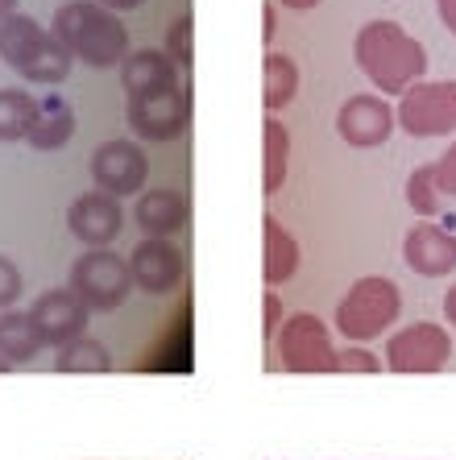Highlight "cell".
<instances>
[{
    "instance_id": "obj_28",
    "label": "cell",
    "mask_w": 456,
    "mask_h": 460,
    "mask_svg": "<svg viewBox=\"0 0 456 460\" xmlns=\"http://www.w3.org/2000/svg\"><path fill=\"white\" fill-rule=\"evenodd\" d=\"M22 295H25V279H22V270H17V266L9 261V257L0 253V311H13Z\"/></svg>"
},
{
    "instance_id": "obj_10",
    "label": "cell",
    "mask_w": 456,
    "mask_h": 460,
    "mask_svg": "<svg viewBox=\"0 0 456 460\" xmlns=\"http://www.w3.org/2000/svg\"><path fill=\"white\" fill-rule=\"evenodd\" d=\"M146 179H149V158L138 141L112 137L92 150V182H96V191L125 199V195L146 191Z\"/></svg>"
},
{
    "instance_id": "obj_22",
    "label": "cell",
    "mask_w": 456,
    "mask_h": 460,
    "mask_svg": "<svg viewBox=\"0 0 456 460\" xmlns=\"http://www.w3.org/2000/svg\"><path fill=\"white\" fill-rule=\"evenodd\" d=\"M46 344L42 336H38V328H33L30 311H0V357L17 369V365L33 361V357L42 353Z\"/></svg>"
},
{
    "instance_id": "obj_37",
    "label": "cell",
    "mask_w": 456,
    "mask_h": 460,
    "mask_svg": "<svg viewBox=\"0 0 456 460\" xmlns=\"http://www.w3.org/2000/svg\"><path fill=\"white\" fill-rule=\"evenodd\" d=\"M0 374H13V365L4 361V357H0Z\"/></svg>"
},
{
    "instance_id": "obj_14",
    "label": "cell",
    "mask_w": 456,
    "mask_h": 460,
    "mask_svg": "<svg viewBox=\"0 0 456 460\" xmlns=\"http://www.w3.org/2000/svg\"><path fill=\"white\" fill-rule=\"evenodd\" d=\"M67 228L87 249H112V241L125 228V208H121L117 195H108V191L75 195L71 208H67Z\"/></svg>"
},
{
    "instance_id": "obj_17",
    "label": "cell",
    "mask_w": 456,
    "mask_h": 460,
    "mask_svg": "<svg viewBox=\"0 0 456 460\" xmlns=\"http://www.w3.org/2000/svg\"><path fill=\"white\" fill-rule=\"evenodd\" d=\"M183 71L170 63L166 50H129L121 63V87L125 96H149V92H166V87L183 84Z\"/></svg>"
},
{
    "instance_id": "obj_30",
    "label": "cell",
    "mask_w": 456,
    "mask_h": 460,
    "mask_svg": "<svg viewBox=\"0 0 456 460\" xmlns=\"http://www.w3.org/2000/svg\"><path fill=\"white\" fill-rule=\"evenodd\" d=\"M435 182H440V191L456 199V141L440 154V162H435Z\"/></svg>"
},
{
    "instance_id": "obj_33",
    "label": "cell",
    "mask_w": 456,
    "mask_h": 460,
    "mask_svg": "<svg viewBox=\"0 0 456 460\" xmlns=\"http://www.w3.org/2000/svg\"><path fill=\"white\" fill-rule=\"evenodd\" d=\"M96 4H104L108 13H133V9H141L146 0H96Z\"/></svg>"
},
{
    "instance_id": "obj_23",
    "label": "cell",
    "mask_w": 456,
    "mask_h": 460,
    "mask_svg": "<svg viewBox=\"0 0 456 460\" xmlns=\"http://www.w3.org/2000/svg\"><path fill=\"white\" fill-rule=\"evenodd\" d=\"M108 369H112V353L96 336H79L54 353V374H108Z\"/></svg>"
},
{
    "instance_id": "obj_5",
    "label": "cell",
    "mask_w": 456,
    "mask_h": 460,
    "mask_svg": "<svg viewBox=\"0 0 456 460\" xmlns=\"http://www.w3.org/2000/svg\"><path fill=\"white\" fill-rule=\"evenodd\" d=\"M274 357L287 374H336V344L316 311H295L274 336Z\"/></svg>"
},
{
    "instance_id": "obj_19",
    "label": "cell",
    "mask_w": 456,
    "mask_h": 460,
    "mask_svg": "<svg viewBox=\"0 0 456 460\" xmlns=\"http://www.w3.org/2000/svg\"><path fill=\"white\" fill-rule=\"evenodd\" d=\"M299 87H303V71L291 54L282 50H265L262 58V92H265V108H270V117H278L287 104H295Z\"/></svg>"
},
{
    "instance_id": "obj_34",
    "label": "cell",
    "mask_w": 456,
    "mask_h": 460,
    "mask_svg": "<svg viewBox=\"0 0 456 460\" xmlns=\"http://www.w3.org/2000/svg\"><path fill=\"white\" fill-rule=\"evenodd\" d=\"M444 320H448V328L456 332V282L444 290Z\"/></svg>"
},
{
    "instance_id": "obj_26",
    "label": "cell",
    "mask_w": 456,
    "mask_h": 460,
    "mask_svg": "<svg viewBox=\"0 0 456 460\" xmlns=\"http://www.w3.org/2000/svg\"><path fill=\"white\" fill-rule=\"evenodd\" d=\"M162 50L170 54V63L179 66V71H192V17H179V22L170 25Z\"/></svg>"
},
{
    "instance_id": "obj_11",
    "label": "cell",
    "mask_w": 456,
    "mask_h": 460,
    "mask_svg": "<svg viewBox=\"0 0 456 460\" xmlns=\"http://www.w3.org/2000/svg\"><path fill=\"white\" fill-rule=\"evenodd\" d=\"M30 320L33 328H38V336H42L46 349H63V344L79 341V336H87V323H92V307H87L79 295H75L71 287H54V290H42L38 299L30 303Z\"/></svg>"
},
{
    "instance_id": "obj_9",
    "label": "cell",
    "mask_w": 456,
    "mask_h": 460,
    "mask_svg": "<svg viewBox=\"0 0 456 460\" xmlns=\"http://www.w3.org/2000/svg\"><path fill=\"white\" fill-rule=\"evenodd\" d=\"M125 120L141 141H174L192 125V87L174 84L166 92H149V96H129Z\"/></svg>"
},
{
    "instance_id": "obj_13",
    "label": "cell",
    "mask_w": 456,
    "mask_h": 460,
    "mask_svg": "<svg viewBox=\"0 0 456 460\" xmlns=\"http://www.w3.org/2000/svg\"><path fill=\"white\" fill-rule=\"evenodd\" d=\"M183 274H187L183 249L174 245V241H166V236H146V241H138V249L129 253V279H133V287H138L141 295L162 299V295H170V290L179 287Z\"/></svg>"
},
{
    "instance_id": "obj_32",
    "label": "cell",
    "mask_w": 456,
    "mask_h": 460,
    "mask_svg": "<svg viewBox=\"0 0 456 460\" xmlns=\"http://www.w3.org/2000/svg\"><path fill=\"white\" fill-rule=\"evenodd\" d=\"M262 38H265V46L274 42V33H278V13H274V0H270V4H265V13H262Z\"/></svg>"
},
{
    "instance_id": "obj_8",
    "label": "cell",
    "mask_w": 456,
    "mask_h": 460,
    "mask_svg": "<svg viewBox=\"0 0 456 460\" xmlns=\"http://www.w3.org/2000/svg\"><path fill=\"white\" fill-rule=\"evenodd\" d=\"M382 361L390 374H440L452 361V332L432 320L407 323L386 341Z\"/></svg>"
},
{
    "instance_id": "obj_27",
    "label": "cell",
    "mask_w": 456,
    "mask_h": 460,
    "mask_svg": "<svg viewBox=\"0 0 456 460\" xmlns=\"http://www.w3.org/2000/svg\"><path fill=\"white\" fill-rule=\"evenodd\" d=\"M386 361L361 349V344H349V349H336V374H382Z\"/></svg>"
},
{
    "instance_id": "obj_20",
    "label": "cell",
    "mask_w": 456,
    "mask_h": 460,
    "mask_svg": "<svg viewBox=\"0 0 456 460\" xmlns=\"http://www.w3.org/2000/svg\"><path fill=\"white\" fill-rule=\"evenodd\" d=\"M71 137H75V108L63 96L38 100V117H33V128L25 141H30L33 150L54 154V150H63Z\"/></svg>"
},
{
    "instance_id": "obj_36",
    "label": "cell",
    "mask_w": 456,
    "mask_h": 460,
    "mask_svg": "<svg viewBox=\"0 0 456 460\" xmlns=\"http://www.w3.org/2000/svg\"><path fill=\"white\" fill-rule=\"evenodd\" d=\"M13 13H17V0H0V22H4V17H13Z\"/></svg>"
},
{
    "instance_id": "obj_31",
    "label": "cell",
    "mask_w": 456,
    "mask_h": 460,
    "mask_svg": "<svg viewBox=\"0 0 456 460\" xmlns=\"http://www.w3.org/2000/svg\"><path fill=\"white\" fill-rule=\"evenodd\" d=\"M435 9H440V22H444V30L456 38V0H435Z\"/></svg>"
},
{
    "instance_id": "obj_29",
    "label": "cell",
    "mask_w": 456,
    "mask_h": 460,
    "mask_svg": "<svg viewBox=\"0 0 456 460\" xmlns=\"http://www.w3.org/2000/svg\"><path fill=\"white\" fill-rule=\"evenodd\" d=\"M282 320H287V311H282V299H278L274 290H265L262 295V336L270 344H274L278 328H282Z\"/></svg>"
},
{
    "instance_id": "obj_18",
    "label": "cell",
    "mask_w": 456,
    "mask_h": 460,
    "mask_svg": "<svg viewBox=\"0 0 456 460\" xmlns=\"http://www.w3.org/2000/svg\"><path fill=\"white\" fill-rule=\"evenodd\" d=\"M262 233H265V261H262V274H265V287L274 290L282 282H291L303 270V249L299 241L282 228L278 216H265L262 220Z\"/></svg>"
},
{
    "instance_id": "obj_24",
    "label": "cell",
    "mask_w": 456,
    "mask_h": 460,
    "mask_svg": "<svg viewBox=\"0 0 456 460\" xmlns=\"http://www.w3.org/2000/svg\"><path fill=\"white\" fill-rule=\"evenodd\" d=\"M38 117V100L25 87H0V141H25Z\"/></svg>"
},
{
    "instance_id": "obj_1",
    "label": "cell",
    "mask_w": 456,
    "mask_h": 460,
    "mask_svg": "<svg viewBox=\"0 0 456 460\" xmlns=\"http://www.w3.org/2000/svg\"><path fill=\"white\" fill-rule=\"evenodd\" d=\"M353 63L378 96H403L427 79V46L390 17H373L353 38Z\"/></svg>"
},
{
    "instance_id": "obj_7",
    "label": "cell",
    "mask_w": 456,
    "mask_h": 460,
    "mask_svg": "<svg viewBox=\"0 0 456 460\" xmlns=\"http://www.w3.org/2000/svg\"><path fill=\"white\" fill-rule=\"evenodd\" d=\"M129 257L112 253V249H87L75 257L71 266V290L92 307V315L117 311L129 299Z\"/></svg>"
},
{
    "instance_id": "obj_6",
    "label": "cell",
    "mask_w": 456,
    "mask_h": 460,
    "mask_svg": "<svg viewBox=\"0 0 456 460\" xmlns=\"http://www.w3.org/2000/svg\"><path fill=\"white\" fill-rule=\"evenodd\" d=\"M394 125L407 137H448L456 133V79H424L398 96Z\"/></svg>"
},
{
    "instance_id": "obj_15",
    "label": "cell",
    "mask_w": 456,
    "mask_h": 460,
    "mask_svg": "<svg viewBox=\"0 0 456 460\" xmlns=\"http://www.w3.org/2000/svg\"><path fill=\"white\" fill-rule=\"evenodd\" d=\"M403 261L419 279H448L456 270V233L435 220H419L403 236Z\"/></svg>"
},
{
    "instance_id": "obj_4",
    "label": "cell",
    "mask_w": 456,
    "mask_h": 460,
    "mask_svg": "<svg viewBox=\"0 0 456 460\" xmlns=\"http://www.w3.org/2000/svg\"><path fill=\"white\" fill-rule=\"evenodd\" d=\"M403 315V290L398 282H390L386 274H365L357 279L344 299L336 303V315H332V328H336L344 341L365 344L386 336Z\"/></svg>"
},
{
    "instance_id": "obj_16",
    "label": "cell",
    "mask_w": 456,
    "mask_h": 460,
    "mask_svg": "<svg viewBox=\"0 0 456 460\" xmlns=\"http://www.w3.org/2000/svg\"><path fill=\"white\" fill-rule=\"evenodd\" d=\"M192 220V204L187 195L174 191V187H154V191H141L138 204H133V225L146 236H174L187 228Z\"/></svg>"
},
{
    "instance_id": "obj_12",
    "label": "cell",
    "mask_w": 456,
    "mask_h": 460,
    "mask_svg": "<svg viewBox=\"0 0 456 460\" xmlns=\"http://www.w3.org/2000/svg\"><path fill=\"white\" fill-rule=\"evenodd\" d=\"M336 133L353 150H378L394 133V108L386 96L373 92H357L336 108Z\"/></svg>"
},
{
    "instance_id": "obj_35",
    "label": "cell",
    "mask_w": 456,
    "mask_h": 460,
    "mask_svg": "<svg viewBox=\"0 0 456 460\" xmlns=\"http://www.w3.org/2000/svg\"><path fill=\"white\" fill-rule=\"evenodd\" d=\"M282 9H291V13H311L319 4V0H278Z\"/></svg>"
},
{
    "instance_id": "obj_2",
    "label": "cell",
    "mask_w": 456,
    "mask_h": 460,
    "mask_svg": "<svg viewBox=\"0 0 456 460\" xmlns=\"http://www.w3.org/2000/svg\"><path fill=\"white\" fill-rule=\"evenodd\" d=\"M54 38L92 71H112L129 58V30L121 13H108L96 0H67L54 9Z\"/></svg>"
},
{
    "instance_id": "obj_3",
    "label": "cell",
    "mask_w": 456,
    "mask_h": 460,
    "mask_svg": "<svg viewBox=\"0 0 456 460\" xmlns=\"http://www.w3.org/2000/svg\"><path fill=\"white\" fill-rule=\"evenodd\" d=\"M0 63L13 66L25 84L58 87L71 75L75 54L54 38V30L33 22L30 13H13L0 22Z\"/></svg>"
},
{
    "instance_id": "obj_25",
    "label": "cell",
    "mask_w": 456,
    "mask_h": 460,
    "mask_svg": "<svg viewBox=\"0 0 456 460\" xmlns=\"http://www.w3.org/2000/svg\"><path fill=\"white\" fill-rule=\"evenodd\" d=\"M407 204H411V212L419 216V220H435L440 204H444V191H440V182H435V162L411 171V179H407Z\"/></svg>"
},
{
    "instance_id": "obj_21",
    "label": "cell",
    "mask_w": 456,
    "mask_h": 460,
    "mask_svg": "<svg viewBox=\"0 0 456 460\" xmlns=\"http://www.w3.org/2000/svg\"><path fill=\"white\" fill-rule=\"evenodd\" d=\"M291 171V128L278 117H265L262 125V191L278 195Z\"/></svg>"
}]
</instances>
